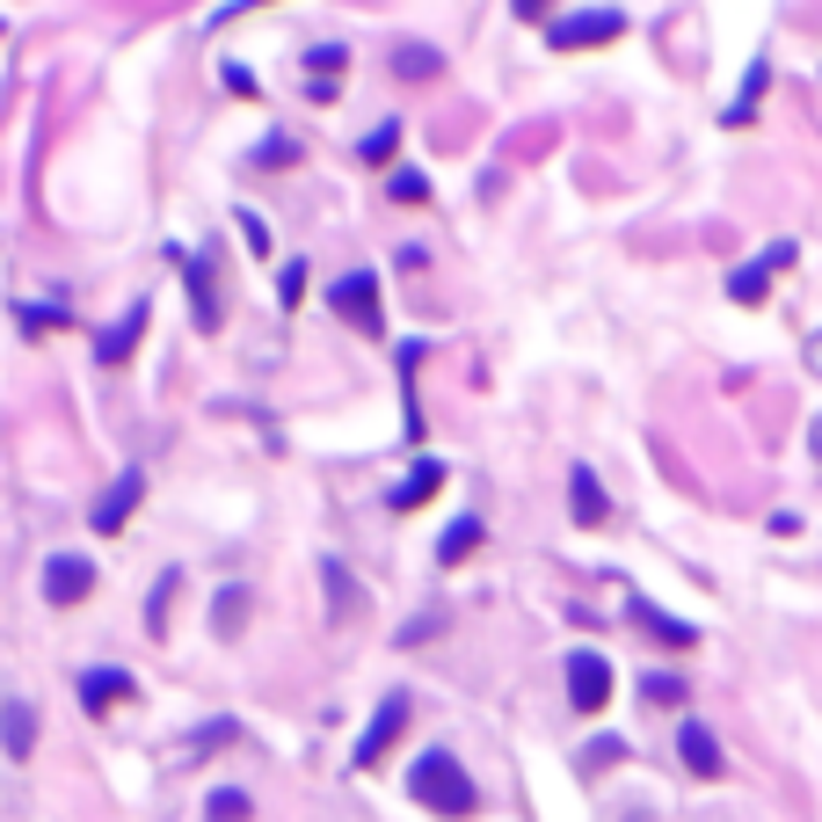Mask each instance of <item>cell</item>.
<instances>
[{"instance_id":"cell-24","label":"cell","mask_w":822,"mask_h":822,"mask_svg":"<svg viewBox=\"0 0 822 822\" xmlns=\"http://www.w3.org/2000/svg\"><path fill=\"white\" fill-rule=\"evenodd\" d=\"M320 576H328V590H335V619H342V612H357V590H350V576H342L335 560H328V568H320Z\"/></svg>"},{"instance_id":"cell-30","label":"cell","mask_w":822,"mask_h":822,"mask_svg":"<svg viewBox=\"0 0 822 822\" xmlns=\"http://www.w3.org/2000/svg\"><path fill=\"white\" fill-rule=\"evenodd\" d=\"M219 81H226L233 95H255V73H247V66H226V73H219Z\"/></svg>"},{"instance_id":"cell-25","label":"cell","mask_w":822,"mask_h":822,"mask_svg":"<svg viewBox=\"0 0 822 822\" xmlns=\"http://www.w3.org/2000/svg\"><path fill=\"white\" fill-rule=\"evenodd\" d=\"M393 146H401V124H379L365 139V160H393Z\"/></svg>"},{"instance_id":"cell-8","label":"cell","mask_w":822,"mask_h":822,"mask_svg":"<svg viewBox=\"0 0 822 822\" xmlns=\"http://www.w3.org/2000/svg\"><path fill=\"white\" fill-rule=\"evenodd\" d=\"M88 590H95V568L81 554H59L52 568H44V597H52V604H81Z\"/></svg>"},{"instance_id":"cell-9","label":"cell","mask_w":822,"mask_h":822,"mask_svg":"<svg viewBox=\"0 0 822 822\" xmlns=\"http://www.w3.org/2000/svg\"><path fill=\"white\" fill-rule=\"evenodd\" d=\"M677 757H684V771H699V779H720V771H728L720 742L699 728V720H684V728H677Z\"/></svg>"},{"instance_id":"cell-5","label":"cell","mask_w":822,"mask_h":822,"mask_svg":"<svg viewBox=\"0 0 822 822\" xmlns=\"http://www.w3.org/2000/svg\"><path fill=\"white\" fill-rule=\"evenodd\" d=\"M328 298H335V314L350 320L357 335H379V277H371V270H350Z\"/></svg>"},{"instance_id":"cell-13","label":"cell","mask_w":822,"mask_h":822,"mask_svg":"<svg viewBox=\"0 0 822 822\" xmlns=\"http://www.w3.org/2000/svg\"><path fill=\"white\" fill-rule=\"evenodd\" d=\"M131 699V677H124V670H88V677H81V706H88V714H109V706H124Z\"/></svg>"},{"instance_id":"cell-6","label":"cell","mask_w":822,"mask_h":822,"mask_svg":"<svg viewBox=\"0 0 822 822\" xmlns=\"http://www.w3.org/2000/svg\"><path fill=\"white\" fill-rule=\"evenodd\" d=\"M139 495H146V473H139V466H124V473H117V488L95 503V531H103V539H109V531H124V525H131V509H139Z\"/></svg>"},{"instance_id":"cell-16","label":"cell","mask_w":822,"mask_h":822,"mask_svg":"<svg viewBox=\"0 0 822 822\" xmlns=\"http://www.w3.org/2000/svg\"><path fill=\"white\" fill-rule=\"evenodd\" d=\"M393 73H401V81H438L444 52H430V44H393Z\"/></svg>"},{"instance_id":"cell-31","label":"cell","mask_w":822,"mask_h":822,"mask_svg":"<svg viewBox=\"0 0 822 822\" xmlns=\"http://www.w3.org/2000/svg\"><path fill=\"white\" fill-rule=\"evenodd\" d=\"M509 8H517L525 22H546V8H554V0H509Z\"/></svg>"},{"instance_id":"cell-15","label":"cell","mask_w":822,"mask_h":822,"mask_svg":"<svg viewBox=\"0 0 822 822\" xmlns=\"http://www.w3.org/2000/svg\"><path fill=\"white\" fill-rule=\"evenodd\" d=\"M438 488H444V466H438V459H422V466L408 473L401 488H393V509H422V503H430Z\"/></svg>"},{"instance_id":"cell-23","label":"cell","mask_w":822,"mask_h":822,"mask_svg":"<svg viewBox=\"0 0 822 822\" xmlns=\"http://www.w3.org/2000/svg\"><path fill=\"white\" fill-rule=\"evenodd\" d=\"M742 81H750V88H742V103L728 109V124H742V117H750V109H757V95H765V81H771V73H765V59H757V66L742 73Z\"/></svg>"},{"instance_id":"cell-18","label":"cell","mask_w":822,"mask_h":822,"mask_svg":"<svg viewBox=\"0 0 822 822\" xmlns=\"http://www.w3.org/2000/svg\"><path fill=\"white\" fill-rule=\"evenodd\" d=\"M473 546H481V525H473V517H459V525L438 539V560H444V568H459V560H466Z\"/></svg>"},{"instance_id":"cell-10","label":"cell","mask_w":822,"mask_h":822,"mask_svg":"<svg viewBox=\"0 0 822 822\" xmlns=\"http://www.w3.org/2000/svg\"><path fill=\"white\" fill-rule=\"evenodd\" d=\"M176 270L190 277V306H197V328H219V292H211V263L204 255H190V247H176Z\"/></svg>"},{"instance_id":"cell-3","label":"cell","mask_w":822,"mask_h":822,"mask_svg":"<svg viewBox=\"0 0 822 822\" xmlns=\"http://www.w3.org/2000/svg\"><path fill=\"white\" fill-rule=\"evenodd\" d=\"M401 728H408V699L401 692H393V699L379 706V714H371V728L357 735V750H350V765L357 771H371V765H386V750H393V742H401Z\"/></svg>"},{"instance_id":"cell-19","label":"cell","mask_w":822,"mask_h":822,"mask_svg":"<svg viewBox=\"0 0 822 822\" xmlns=\"http://www.w3.org/2000/svg\"><path fill=\"white\" fill-rule=\"evenodd\" d=\"M386 197H393V204H430V176H422V168H393Z\"/></svg>"},{"instance_id":"cell-28","label":"cell","mask_w":822,"mask_h":822,"mask_svg":"<svg viewBox=\"0 0 822 822\" xmlns=\"http://www.w3.org/2000/svg\"><path fill=\"white\" fill-rule=\"evenodd\" d=\"M277 292H284V306H298V292H306V263H292V270H284V284H277Z\"/></svg>"},{"instance_id":"cell-26","label":"cell","mask_w":822,"mask_h":822,"mask_svg":"<svg viewBox=\"0 0 822 822\" xmlns=\"http://www.w3.org/2000/svg\"><path fill=\"white\" fill-rule=\"evenodd\" d=\"M306 66H314V73H342V66H350V52H342V44H320Z\"/></svg>"},{"instance_id":"cell-12","label":"cell","mask_w":822,"mask_h":822,"mask_svg":"<svg viewBox=\"0 0 822 822\" xmlns=\"http://www.w3.org/2000/svg\"><path fill=\"white\" fill-rule=\"evenodd\" d=\"M568 509H576V525H604V517H612V503H604V488H597L590 466L568 473Z\"/></svg>"},{"instance_id":"cell-7","label":"cell","mask_w":822,"mask_h":822,"mask_svg":"<svg viewBox=\"0 0 822 822\" xmlns=\"http://www.w3.org/2000/svg\"><path fill=\"white\" fill-rule=\"evenodd\" d=\"M787 263H793V241L765 247V263H757V270H735V277H728V298H735V306H765V292H771V270H787Z\"/></svg>"},{"instance_id":"cell-2","label":"cell","mask_w":822,"mask_h":822,"mask_svg":"<svg viewBox=\"0 0 822 822\" xmlns=\"http://www.w3.org/2000/svg\"><path fill=\"white\" fill-rule=\"evenodd\" d=\"M568 699H576V714H604V706H612V663H604L597 647H576V655H568Z\"/></svg>"},{"instance_id":"cell-21","label":"cell","mask_w":822,"mask_h":822,"mask_svg":"<svg viewBox=\"0 0 822 822\" xmlns=\"http://www.w3.org/2000/svg\"><path fill=\"white\" fill-rule=\"evenodd\" d=\"M176 582H182L176 568H168V576L154 582V604H146V626H154V633H168V604H176Z\"/></svg>"},{"instance_id":"cell-32","label":"cell","mask_w":822,"mask_h":822,"mask_svg":"<svg viewBox=\"0 0 822 822\" xmlns=\"http://www.w3.org/2000/svg\"><path fill=\"white\" fill-rule=\"evenodd\" d=\"M808 444H815V459H822V415H815V430H808Z\"/></svg>"},{"instance_id":"cell-14","label":"cell","mask_w":822,"mask_h":822,"mask_svg":"<svg viewBox=\"0 0 822 822\" xmlns=\"http://www.w3.org/2000/svg\"><path fill=\"white\" fill-rule=\"evenodd\" d=\"M633 626H641V633H655L663 647H699V626H684V619L655 612V604H633Z\"/></svg>"},{"instance_id":"cell-27","label":"cell","mask_w":822,"mask_h":822,"mask_svg":"<svg viewBox=\"0 0 822 822\" xmlns=\"http://www.w3.org/2000/svg\"><path fill=\"white\" fill-rule=\"evenodd\" d=\"M582 765H590V771H604V765H619V742H612V735H604V742H590V750H582Z\"/></svg>"},{"instance_id":"cell-1","label":"cell","mask_w":822,"mask_h":822,"mask_svg":"<svg viewBox=\"0 0 822 822\" xmlns=\"http://www.w3.org/2000/svg\"><path fill=\"white\" fill-rule=\"evenodd\" d=\"M408 793H415V801L430 808V815H473V808H481V793H473L466 765H459L452 750L415 757V771H408Z\"/></svg>"},{"instance_id":"cell-11","label":"cell","mask_w":822,"mask_h":822,"mask_svg":"<svg viewBox=\"0 0 822 822\" xmlns=\"http://www.w3.org/2000/svg\"><path fill=\"white\" fill-rule=\"evenodd\" d=\"M0 742H8V757H30L36 750V706L30 699H0Z\"/></svg>"},{"instance_id":"cell-4","label":"cell","mask_w":822,"mask_h":822,"mask_svg":"<svg viewBox=\"0 0 822 822\" xmlns=\"http://www.w3.org/2000/svg\"><path fill=\"white\" fill-rule=\"evenodd\" d=\"M619 30H626V15H619V8H590V15L554 22V30H546V44H554V52H582V44H612Z\"/></svg>"},{"instance_id":"cell-20","label":"cell","mask_w":822,"mask_h":822,"mask_svg":"<svg viewBox=\"0 0 822 822\" xmlns=\"http://www.w3.org/2000/svg\"><path fill=\"white\" fill-rule=\"evenodd\" d=\"M204 822H247V793H233V787H219L204 801Z\"/></svg>"},{"instance_id":"cell-29","label":"cell","mask_w":822,"mask_h":822,"mask_svg":"<svg viewBox=\"0 0 822 822\" xmlns=\"http://www.w3.org/2000/svg\"><path fill=\"white\" fill-rule=\"evenodd\" d=\"M255 160H263V168H284V160H292V139H270V146H255Z\"/></svg>"},{"instance_id":"cell-17","label":"cell","mask_w":822,"mask_h":822,"mask_svg":"<svg viewBox=\"0 0 822 822\" xmlns=\"http://www.w3.org/2000/svg\"><path fill=\"white\" fill-rule=\"evenodd\" d=\"M139 335H146V306H131V314H124V328L103 335V365H124V357L139 350Z\"/></svg>"},{"instance_id":"cell-22","label":"cell","mask_w":822,"mask_h":822,"mask_svg":"<svg viewBox=\"0 0 822 822\" xmlns=\"http://www.w3.org/2000/svg\"><path fill=\"white\" fill-rule=\"evenodd\" d=\"M647 706H684V677H641Z\"/></svg>"}]
</instances>
